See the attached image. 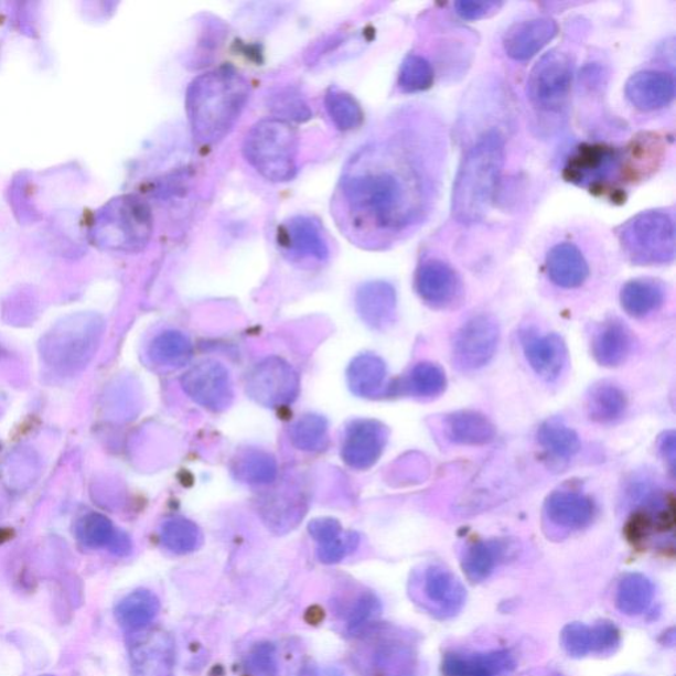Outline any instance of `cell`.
<instances>
[{
	"label": "cell",
	"instance_id": "cell-1",
	"mask_svg": "<svg viewBox=\"0 0 676 676\" xmlns=\"http://www.w3.org/2000/svg\"><path fill=\"white\" fill-rule=\"evenodd\" d=\"M430 184L423 165L406 149L374 144L347 163L340 186L353 223L391 236L423 219Z\"/></svg>",
	"mask_w": 676,
	"mask_h": 676
},
{
	"label": "cell",
	"instance_id": "cell-12",
	"mask_svg": "<svg viewBox=\"0 0 676 676\" xmlns=\"http://www.w3.org/2000/svg\"><path fill=\"white\" fill-rule=\"evenodd\" d=\"M621 153L607 144H581L566 164L567 182L593 190L615 176L621 167Z\"/></svg>",
	"mask_w": 676,
	"mask_h": 676
},
{
	"label": "cell",
	"instance_id": "cell-16",
	"mask_svg": "<svg viewBox=\"0 0 676 676\" xmlns=\"http://www.w3.org/2000/svg\"><path fill=\"white\" fill-rule=\"evenodd\" d=\"M521 343L528 365L541 379L554 383L561 376L568 354L565 340L559 334L527 330L522 332Z\"/></svg>",
	"mask_w": 676,
	"mask_h": 676
},
{
	"label": "cell",
	"instance_id": "cell-32",
	"mask_svg": "<svg viewBox=\"0 0 676 676\" xmlns=\"http://www.w3.org/2000/svg\"><path fill=\"white\" fill-rule=\"evenodd\" d=\"M627 399L624 391L613 384H600L591 388L587 398L589 418L595 423L612 425L624 417Z\"/></svg>",
	"mask_w": 676,
	"mask_h": 676
},
{
	"label": "cell",
	"instance_id": "cell-31",
	"mask_svg": "<svg viewBox=\"0 0 676 676\" xmlns=\"http://www.w3.org/2000/svg\"><path fill=\"white\" fill-rule=\"evenodd\" d=\"M160 611V601L155 593L139 589L132 592L116 608V618L119 625L131 633L143 631L157 618Z\"/></svg>",
	"mask_w": 676,
	"mask_h": 676
},
{
	"label": "cell",
	"instance_id": "cell-36",
	"mask_svg": "<svg viewBox=\"0 0 676 676\" xmlns=\"http://www.w3.org/2000/svg\"><path fill=\"white\" fill-rule=\"evenodd\" d=\"M193 346L185 334L167 331L152 341L150 356L153 363L165 367H182L190 363Z\"/></svg>",
	"mask_w": 676,
	"mask_h": 676
},
{
	"label": "cell",
	"instance_id": "cell-19",
	"mask_svg": "<svg viewBox=\"0 0 676 676\" xmlns=\"http://www.w3.org/2000/svg\"><path fill=\"white\" fill-rule=\"evenodd\" d=\"M558 24L551 18H534L515 23L504 36L506 55L515 62H527L558 35Z\"/></svg>",
	"mask_w": 676,
	"mask_h": 676
},
{
	"label": "cell",
	"instance_id": "cell-29",
	"mask_svg": "<svg viewBox=\"0 0 676 676\" xmlns=\"http://www.w3.org/2000/svg\"><path fill=\"white\" fill-rule=\"evenodd\" d=\"M77 535L84 545L89 547H107L118 555L129 554L131 541L127 535L119 533L111 522L103 515L92 514L79 522Z\"/></svg>",
	"mask_w": 676,
	"mask_h": 676
},
{
	"label": "cell",
	"instance_id": "cell-27",
	"mask_svg": "<svg viewBox=\"0 0 676 676\" xmlns=\"http://www.w3.org/2000/svg\"><path fill=\"white\" fill-rule=\"evenodd\" d=\"M346 376L352 393L357 397L378 398L386 393L387 367L376 354H360L347 367Z\"/></svg>",
	"mask_w": 676,
	"mask_h": 676
},
{
	"label": "cell",
	"instance_id": "cell-24",
	"mask_svg": "<svg viewBox=\"0 0 676 676\" xmlns=\"http://www.w3.org/2000/svg\"><path fill=\"white\" fill-rule=\"evenodd\" d=\"M546 266L552 283L561 289H579L589 277V265L579 247L573 244H558L547 254Z\"/></svg>",
	"mask_w": 676,
	"mask_h": 676
},
{
	"label": "cell",
	"instance_id": "cell-48",
	"mask_svg": "<svg viewBox=\"0 0 676 676\" xmlns=\"http://www.w3.org/2000/svg\"><path fill=\"white\" fill-rule=\"evenodd\" d=\"M659 451L665 461H667L668 465H670L672 470H674L676 460V443L675 433L673 431L665 433L664 438L661 439Z\"/></svg>",
	"mask_w": 676,
	"mask_h": 676
},
{
	"label": "cell",
	"instance_id": "cell-3",
	"mask_svg": "<svg viewBox=\"0 0 676 676\" xmlns=\"http://www.w3.org/2000/svg\"><path fill=\"white\" fill-rule=\"evenodd\" d=\"M505 164V138L497 129L480 137L461 162L452 191V217L474 225L486 217Z\"/></svg>",
	"mask_w": 676,
	"mask_h": 676
},
{
	"label": "cell",
	"instance_id": "cell-25",
	"mask_svg": "<svg viewBox=\"0 0 676 676\" xmlns=\"http://www.w3.org/2000/svg\"><path fill=\"white\" fill-rule=\"evenodd\" d=\"M633 347L632 332L620 320H609L593 334L592 353L601 366L624 364Z\"/></svg>",
	"mask_w": 676,
	"mask_h": 676
},
{
	"label": "cell",
	"instance_id": "cell-8",
	"mask_svg": "<svg viewBox=\"0 0 676 676\" xmlns=\"http://www.w3.org/2000/svg\"><path fill=\"white\" fill-rule=\"evenodd\" d=\"M246 390L257 404L279 408L293 404L298 398L300 379L298 373L285 360L270 357L249 373Z\"/></svg>",
	"mask_w": 676,
	"mask_h": 676
},
{
	"label": "cell",
	"instance_id": "cell-7",
	"mask_svg": "<svg viewBox=\"0 0 676 676\" xmlns=\"http://www.w3.org/2000/svg\"><path fill=\"white\" fill-rule=\"evenodd\" d=\"M573 69V60L566 52L554 50L541 56L527 79L530 103L541 111L564 110L570 97Z\"/></svg>",
	"mask_w": 676,
	"mask_h": 676
},
{
	"label": "cell",
	"instance_id": "cell-11",
	"mask_svg": "<svg viewBox=\"0 0 676 676\" xmlns=\"http://www.w3.org/2000/svg\"><path fill=\"white\" fill-rule=\"evenodd\" d=\"M183 390L197 405L211 411H224L234 398L229 372L217 361L207 360L191 367L182 379Z\"/></svg>",
	"mask_w": 676,
	"mask_h": 676
},
{
	"label": "cell",
	"instance_id": "cell-33",
	"mask_svg": "<svg viewBox=\"0 0 676 676\" xmlns=\"http://www.w3.org/2000/svg\"><path fill=\"white\" fill-rule=\"evenodd\" d=\"M233 476L240 483L267 485L278 476V464L272 454L260 450L240 452L232 465Z\"/></svg>",
	"mask_w": 676,
	"mask_h": 676
},
{
	"label": "cell",
	"instance_id": "cell-10",
	"mask_svg": "<svg viewBox=\"0 0 676 676\" xmlns=\"http://www.w3.org/2000/svg\"><path fill=\"white\" fill-rule=\"evenodd\" d=\"M175 655V641L163 629H143L129 641L133 676H172Z\"/></svg>",
	"mask_w": 676,
	"mask_h": 676
},
{
	"label": "cell",
	"instance_id": "cell-44",
	"mask_svg": "<svg viewBox=\"0 0 676 676\" xmlns=\"http://www.w3.org/2000/svg\"><path fill=\"white\" fill-rule=\"evenodd\" d=\"M270 107L277 114L278 119H282L285 122H287V119L305 122L312 117L305 100L292 90L280 92L277 96H272Z\"/></svg>",
	"mask_w": 676,
	"mask_h": 676
},
{
	"label": "cell",
	"instance_id": "cell-47",
	"mask_svg": "<svg viewBox=\"0 0 676 676\" xmlns=\"http://www.w3.org/2000/svg\"><path fill=\"white\" fill-rule=\"evenodd\" d=\"M502 3L494 2V0H486V2H474V0H460L454 3V10L460 18L465 20H478L492 15L493 12L501 9Z\"/></svg>",
	"mask_w": 676,
	"mask_h": 676
},
{
	"label": "cell",
	"instance_id": "cell-5",
	"mask_svg": "<svg viewBox=\"0 0 676 676\" xmlns=\"http://www.w3.org/2000/svg\"><path fill=\"white\" fill-rule=\"evenodd\" d=\"M298 149L297 131L278 118L260 120L244 143L247 162L272 183L290 182L297 175Z\"/></svg>",
	"mask_w": 676,
	"mask_h": 676
},
{
	"label": "cell",
	"instance_id": "cell-42",
	"mask_svg": "<svg viewBox=\"0 0 676 676\" xmlns=\"http://www.w3.org/2000/svg\"><path fill=\"white\" fill-rule=\"evenodd\" d=\"M434 73L430 62L419 55H408L401 63L398 85L404 93H419L431 88Z\"/></svg>",
	"mask_w": 676,
	"mask_h": 676
},
{
	"label": "cell",
	"instance_id": "cell-39",
	"mask_svg": "<svg viewBox=\"0 0 676 676\" xmlns=\"http://www.w3.org/2000/svg\"><path fill=\"white\" fill-rule=\"evenodd\" d=\"M325 107L333 125L341 131L356 129L363 124V109H361L357 99L352 97L350 93L331 89L325 96Z\"/></svg>",
	"mask_w": 676,
	"mask_h": 676
},
{
	"label": "cell",
	"instance_id": "cell-6",
	"mask_svg": "<svg viewBox=\"0 0 676 676\" xmlns=\"http://www.w3.org/2000/svg\"><path fill=\"white\" fill-rule=\"evenodd\" d=\"M618 237L634 265L661 266L675 259V223L665 211L639 213L619 227Z\"/></svg>",
	"mask_w": 676,
	"mask_h": 676
},
{
	"label": "cell",
	"instance_id": "cell-28",
	"mask_svg": "<svg viewBox=\"0 0 676 676\" xmlns=\"http://www.w3.org/2000/svg\"><path fill=\"white\" fill-rule=\"evenodd\" d=\"M507 555V546L502 540H480L473 544L464 554L463 571L472 582L486 580L495 571Z\"/></svg>",
	"mask_w": 676,
	"mask_h": 676
},
{
	"label": "cell",
	"instance_id": "cell-38",
	"mask_svg": "<svg viewBox=\"0 0 676 676\" xmlns=\"http://www.w3.org/2000/svg\"><path fill=\"white\" fill-rule=\"evenodd\" d=\"M162 541L173 554L185 555L196 551L203 545V533L194 522L175 517L162 527Z\"/></svg>",
	"mask_w": 676,
	"mask_h": 676
},
{
	"label": "cell",
	"instance_id": "cell-49",
	"mask_svg": "<svg viewBox=\"0 0 676 676\" xmlns=\"http://www.w3.org/2000/svg\"><path fill=\"white\" fill-rule=\"evenodd\" d=\"M300 676H345L343 673L337 670V668L326 667L319 668L318 666H305L303 670H301Z\"/></svg>",
	"mask_w": 676,
	"mask_h": 676
},
{
	"label": "cell",
	"instance_id": "cell-23",
	"mask_svg": "<svg viewBox=\"0 0 676 676\" xmlns=\"http://www.w3.org/2000/svg\"><path fill=\"white\" fill-rule=\"evenodd\" d=\"M548 521L566 530H581L592 524L594 504L588 495L575 491H558L548 495L545 505Z\"/></svg>",
	"mask_w": 676,
	"mask_h": 676
},
{
	"label": "cell",
	"instance_id": "cell-13",
	"mask_svg": "<svg viewBox=\"0 0 676 676\" xmlns=\"http://www.w3.org/2000/svg\"><path fill=\"white\" fill-rule=\"evenodd\" d=\"M421 600L428 613L439 620H450L463 611L466 589L448 568L430 566L421 579Z\"/></svg>",
	"mask_w": 676,
	"mask_h": 676
},
{
	"label": "cell",
	"instance_id": "cell-15",
	"mask_svg": "<svg viewBox=\"0 0 676 676\" xmlns=\"http://www.w3.org/2000/svg\"><path fill=\"white\" fill-rule=\"evenodd\" d=\"M560 642L572 658H584L589 654L608 655L618 651L621 633L611 621H600L593 626L572 622L561 631Z\"/></svg>",
	"mask_w": 676,
	"mask_h": 676
},
{
	"label": "cell",
	"instance_id": "cell-21",
	"mask_svg": "<svg viewBox=\"0 0 676 676\" xmlns=\"http://www.w3.org/2000/svg\"><path fill=\"white\" fill-rule=\"evenodd\" d=\"M625 95L629 103L641 111L664 109L675 97L674 77L659 71L635 73L626 83Z\"/></svg>",
	"mask_w": 676,
	"mask_h": 676
},
{
	"label": "cell",
	"instance_id": "cell-40",
	"mask_svg": "<svg viewBox=\"0 0 676 676\" xmlns=\"http://www.w3.org/2000/svg\"><path fill=\"white\" fill-rule=\"evenodd\" d=\"M292 444L301 451L316 452L328 444V421L316 414L304 415L291 428Z\"/></svg>",
	"mask_w": 676,
	"mask_h": 676
},
{
	"label": "cell",
	"instance_id": "cell-9",
	"mask_svg": "<svg viewBox=\"0 0 676 676\" xmlns=\"http://www.w3.org/2000/svg\"><path fill=\"white\" fill-rule=\"evenodd\" d=\"M500 326L489 314H478L461 325L453 340V363L460 371L473 372L486 366L497 352Z\"/></svg>",
	"mask_w": 676,
	"mask_h": 676
},
{
	"label": "cell",
	"instance_id": "cell-14",
	"mask_svg": "<svg viewBox=\"0 0 676 676\" xmlns=\"http://www.w3.org/2000/svg\"><path fill=\"white\" fill-rule=\"evenodd\" d=\"M387 428L378 420L357 419L346 427L341 457L357 471L369 470L377 463L387 444Z\"/></svg>",
	"mask_w": 676,
	"mask_h": 676
},
{
	"label": "cell",
	"instance_id": "cell-30",
	"mask_svg": "<svg viewBox=\"0 0 676 676\" xmlns=\"http://www.w3.org/2000/svg\"><path fill=\"white\" fill-rule=\"evenodd\" d=\"M620 300L632 318H646L664 304L665 289L655 280L635 279L622 287Z\"/></svg>",
	"mask_w": 676,
	"mask_h": 676
},
{
	"label": "cell",
	"instance_id": "cell-18",
	"mask_svg": "<svg viewBox=\"0 0 676 676\" xmlns=\"http://www.w3.org/2000/svg\"><path fill=\"white\" fill-rule=\"evenodd\" d=\"M278 243L293 258L325 260L330 247L323 229L311 217L298 216L279 227Z\"/></svg>",
	"mask_w": 676,
	"mask_h": 676
},
{
	"label": "cell",
	"instance_id": "cell-20",
	"mask_svg": "<svg viewBox=\"0 0 676 676\" xmlns=\"http://www.w3.org/2000/svg\"><path fill=\"white\" fill-rule=\"evenodd\" d=\"M517 667L508 651L447 654L441 672L446 676H508Z\"/></svg>",
	"mask_w": 676,
	"mask_h": 676
},
{
	"label": "cell",
	"instance_id": "cell-45",
	"mask_svg": "<svg viewBox=\"0 0 676 676\" xmlns=\"http://www.w3.org/2000/svg\"><path fill=\"white\" fill-rule=\"evenodd\" d=\"M360 546V535L354 532H344L339 538L320 545L318 558L321 564L336 565L339 561L350 557Z\"/></svg>",
	"mask_w": 676,
	"mask_h": 676
},
{
	"label": "cell",
	"instance_id": "cell-22",
	"mask_svg": "<svg viewBox=\"0 0 676 676\" xmlns=\"http://www.w3.org/2000/svg\"><path fill=\"white\" fill-rule=\"evenodd\" d=\"M356 308L365 324L376 331H386L397 318V292L383 280L365 283L357 290Z\"/></svg>",
	"mask_w": 676,
	"mask_h": 676
},
{
	"label": "cell",
	"instance_id": "cell-34",
	"mask_svg": "<svg viewBox=\"0 0 676 676\" xmlns=\"http://www.w3.org/2000/svg\"><path fill=\"white\" fill-rule=\"evenodd\" d=\"M654 593L653 581L645 575L626 573L619 582L615 605L622 614L640 615L652 605Z\"/></svg>",
	"mask_w": 676,
	"mask_h": 676
},
{
	"label": "cell",
	"instance_id": "cell-46",
	"mask_svg": "<svg viewBox=\"0 0 676 676\" xmlns=\"http://www.w3.org/2000/svg\"><path fill=\"white\" fill-rule=\"evenodd\" d=\"M308 532L311 537L320 545H325L328 541L336 539L344 533L343 526L334 518H316L308 525Z\"/></svg>",
	"mask_w": 676,
	"mask_h": 676
},
{
	"label": "cell",
	"instance_id": "cell-37",
	"mask_svg": "<svg viewBox=\"0 0 676 676\" xmlns=\"http://www.w3.org/2000/svg\"><path fill=\"white\" fill-rule=\"evenodd\" d=\"M401 387L412 397L421 399L438 398L447 388L446 373L439 365L420 363L408 373Z\"/></svg>",
	"mask_w": 676,
	"mask_h": 676
},
{
	"label": "cell",
	"instance_id": "cell-2",
	"mask_svg": "<svg viewBox=\"0 0 676 676\" xmlns=\"http://www.w3.org/2000/svg\"><path fill=\"white\" fill-rule=\"evenodd\" d=\"M249 96V84L232 68L194 78L185 100L194 140L212 144L224 139L243 114Z\"/></svg>",
	"mask_w": 676,
	"mask_h": 676
},
{
	"label": "cell",
	"instance_id": "cell-35",
	"mask_svg": "<svg viewBox=\"0 0 676 676\" xmlns=\"http://www.w3.org/2000/svg\"><path fill=\"white\" fill-rule=\"evenodd\" d=\"M538 441L550 457L561 461L571 460L580 451L579 434L558 419L539 427Z\"/></svg>",
	"mask_w": 676,
	"mask_h": 676
},
{
	"label": "cell",
	"instance_id": "cell-41",
	"mask_svg": "<svg viewBox=\"0 0 676 676\" xmlns=\"http://www.w3.org/2000/svg\"><path fill=\"white\" fill-rule=\"evenodd\" d=\"M380 612H383V604L377 594L371 591L361 592L347 609L346 632L351 635H360L366 629L377 624Z\"/></svg>",
	"mask_w": 676,
	"mask_h": 676
},
{
	"label": "cell",
	"instance_id": "cell-17",
	"mask_svg": "<svg viewBox=\"0 0 676 676\" xmlns=\"http://www.w3.org/2000/svg\"><path fill=\"white\" fill-rule=\"evenodd\" d=\"M415 286L419 297L434 310H446L453 305L461 293L458 272L438 259L428 260L419 267Z\"/></svg>",
	"mask_w": 676,
	"mask_h": 676
},
{
	"label": "cell",
	"instance_id": "cell-26",
	"mask_svg": "<svg viewBox=\"0 0 676 676\" xmlns=\"http://www.w3.org/2000/svg\"><path fill=\"white\" fill-rule=\"evenodd\" d=\"M447 438L454 444L480 447L492 443L495 427L485 415L476 411H458L444 419Z\"/></svg>",
	"mask_w": 676,
	"mask_h": 676
},
{
	"label": "cell",
	"instance_id": "cell-43",
	"mask_svg": "<svg viewBox=\"0 0 676 676\" xmlns=\"http://www.w3.org/2000/svg\"><path fill=\"white\" fill-rule=\"evenodd\" d=\"M245 670L249 676H278L276 645L271 642L254 645L246 655Z\"/></svg>",
	"mask_w": 676,
	"mask_h": 676
},
{
	"label": "cell",
	"instance_id": "cell-4",
	"mask_svg": "<svg viewBox=\"0 0 676 676\" xmlns=\"http://www.w3.org/2000/svg\"><path fill=\"white\" fill-rule=\"evenodd\" d=\"M357 637L352 659L361 676H418L419 652L412 634L374 624Z\"/></svg>",
	"mask_w": 676,
	"mask_h": 676
}]
</instances>
